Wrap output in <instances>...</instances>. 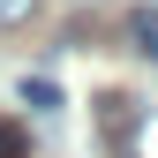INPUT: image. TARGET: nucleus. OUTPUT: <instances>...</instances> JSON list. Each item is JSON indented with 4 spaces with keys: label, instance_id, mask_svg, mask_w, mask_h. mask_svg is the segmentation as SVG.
Wrapping results in <instances>:
<instances>
[{
    "label": "nucleus",
    "instance_id": "nucleus-1",
    "mask_svg": "<svg viewBox=\"0 0 158 158\" xmlns=\"http://www.w3.org/2000/svg\"><path fill=\"white\" fill-rule=\"evenodd\" d=\"M128 38H135V53L158 68V8H135V23H128Z\"/></svg>",
    "mask_w": 158,
    "mask_h": 158
},
{
    "label": "nucleus",
    "instance_id": "nucleus-2",
    "mask_svg": "<svg viewBox=\"0 0 158 158\" xmlns=\"http://www.w3.org/2000/svg\"><path fill=\"white\" fill-rule=\"evenodd\" d=\"M23 106H38V113H53V106H60V90H53V75H23Z\"/></svg>",
    "mask_w": 158,
    "mask_h": 158
},
{
    "label": "nucleus",
    "instance_id": "nucleus-3",
    "mask_svg": "<svg viewBox=\"0 0 158 158\" xmlns=\"http://www.w3.org/2000/svg\"><path fill=\"white\" fill-rule=\"evenodd\" d=\"M30 15H38V0H0V30H23Z\"/></svg>",
    "mask_w": 158,
    "mask_h": 158
},
{
    "label": "nucleus",
    "instance_id": "nucleus-4",
    "mask_svg": "<svg viewBox=\"0 0 158 158\" xmlns=\"http://www.w3.org/2000/svg\"><path fill=\"white\" fill-rule=\"evenodd\" d=\"M0 158H23V128L15 121H0Z\"/></svg>",
    "mask_w": 158,
    "mask_h": 158
}]
</instances>
